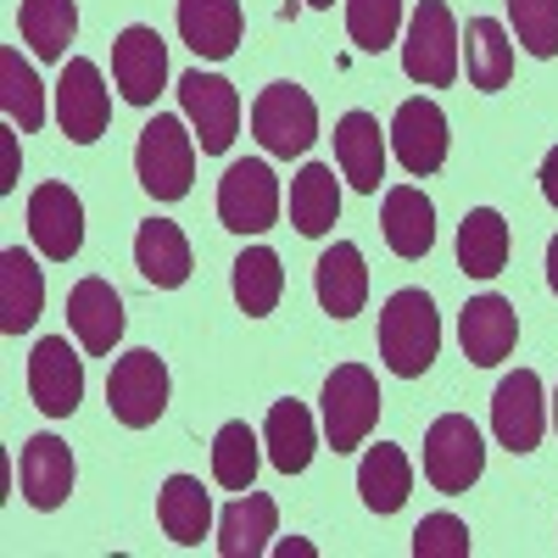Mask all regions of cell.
<instances>
[{"mask_svg": "<svg viewBox=\"0 0 558 558\" xmlns=\"http://www.w3.org/2000/svg\"><path fill=\"white\" fill-rule=\"evenodd\" d=\"M107 118H112V96L101 84V68L89 57H73L57 78V123L73 146H96L107 134Z\"/></svg>", "mask_w": 558, "mask_h": 558, "instance_id": "obj_10", "label": "cell"}, {"mask_svg": "<svg viewBox=\"0 0 558 558\" xmlns=\"http://www.w3.org/2000/svg\"><path fill=\"white\" fill-rule=\"evenodd\" d=\"M279 296H286V268H279V257L268 246H252L235 257V302L246 318H268L279 307Z\"/></svg>", "mask_w": 558, "mask_h": 558, "instance_id": "obj_33", "label": "cell"}, {"mask_svg": "<svg viewBox=\"0 0 558 558\" xmlns=\"http://www.w3.org/2000/svg\"><path fill=\"white\" fill-rule=\"evenodd\" d=\"M39 307H45V274H39V263L23 246H7V252H0V330H7V336L34 330Z\"/></svg>", "mask_w": 558, "mask_h": 558, "instance_id": "obj_23", "label": "cell"}, {"mask_svg": "<svg viewBox=\"0 0 558 558\" xmlns=\"http://www.w3.org/2000/svg\"><path fill=\"white\" fill-rule=\"evenodd\" d=\"M542 196H547V202L558 207V146H553V151L542 157Z\"/></svg>", "mask_w": 558, "mask_h": 558, "instance_id": "obj_39", "label": "cell"}, {"mask_svg": "<svg viewBox=\"0 0 558 558\" xmlns=\"http://www.w3.org/2000/svg\"><path fill=\"white\" fill-rule=\"evenodd\" d=\"M475 542H470V525H463L458 514H430L418 520L413 531V558H470Z\"/></svg>", "mask_w": 558, "mask_h": 558, "instance_id": "obj_38", "label": "cell"}, {"mask_svg": "<svg viewBox=\"0 0 558 558\" xmlns=\"http://www.w3.org/2000/svg\"><path fill=\"white\" fill-rule=\"evenodd\" d=\"M380 425V386L363 363H341L324 380V441L336 452H352L368 441V430Z\"/></svg>", "mask_w": 558, "mask_h": 558, "instance_id": "obj_4", "label": "cell"}, {"mask_svg": "<svg viewBox=\"0 0 558 558\" xmlns=\"http://www.w3.org/2000/svg\"><path fill=\"white\" fill-rule=\"evenodd\" d=\"M274 525H279L274 497H263V492H241V497L218 514V553H223V558H263Z\"/></svg>", "mask_w": 558, "mask_h": 558, "instance_id": "obj_25", "label": "cell"}, {"mask_svg": "<svg viewBox=\"0 0 558 558\" xmlns=\"http://www.w3.org/2000/svg\"><path fill=\"white\" fill-rule=\"evenodd\" d=\"M313 291H318V307L330 318H352L363 313L368 302V268H363V252L352 241H336L330 252L318 257L313 268Z\"/></svg>", "mask_w": 558, "mask_h": 558, "instance_id": "obj_20", "label": "cell"}, {"mask_svg": "<svg viewBox=\"0 0 558 558\" xmlns=\"http://www.w3.org/2000/svg\"><path fill=\"white\" fill-rule=\"evenodd\" d=\"M179 107H184V123L196 129V146L207 157H223L229 146H235L241 134V96L235 84L218 78V73H184L179 78Z\"/></svg>", "mask_w": 558, "mask_h": 558, "instance_id": "obj_8", "label": "cell"}, {"mask_svg": "<svg viewBox=\"0 0 558 558\" xmlns=\"http://www.w3.org/2000/svg\"><path fill=\"white\" fill-rule=\"evenodd\" d=\"M257 463H263L257 430L246 425V418H229V425L213 436V481H218L223 492H252Z\"/></svg>", "mask_w": 558, "mask_h": 558, "instance_id": "obj_34", "label": "cell"}, {"mask_svg": "<svg viewBox=\"0 0 558 558\" xmlns=\"http://www.w3.org/2000/svg\"><path fill=\"white\" fill-rule=\"evenodd\" d=\"M263 447H268V463L279 475H302L313 452H318V430H313V413L302 402H274L268 408V425H263Z\"/></svg>", "mask_w": 558, "mask_h": 558, "instance_id": "obj_26", "label": "cell"}, {"mask_svg": "<svg viewBox=\"0 0 558 558\" xmlns=\"http://www.w3.org/2000/svg\"><path fill=\"white\" fill-rule=\"evenodd\" d=\"M134 268L151 279L157 291H179L184 279H191V241H184V229L168 223V218H151V223H140V235H134Z\"/></svg>", "mask_w": 558, "mask_h": 558, "instance_id": "obj_22", "label": "cell"}, {"mask_svg": "<svg viewBox=\"0 0 558 558\" xmlns=\"http://www.w3.org/2000/svg\"><path fill=\"white\" fill-rule=\"evenodd\" d=\"M28 235L39 246V257L68 263L84 246V202L68 191V184H39L28 196Z\"/></svg>", "mask_w": 558, "mask_h": 558, "instance_id": "obj_15", "label": "cell"}, {"mask_svg": "<svg viewBox=\"0 0 558 558\" xmlns=\"http://www.w3.org/2000/svg\"><path fill=\"white\" fill-rule=\"evenodd\" d=\"M458 57H463V39H458V23L447 12V0H418L413 23H408V39H402L408 78L430 84V89H447L458 78Z\"/></svg>", "mask_w": 558, "mask_h": 558, "instance_id": "obj_3", "label": "cell"}, {"mask_svg": "<svg viewBox=\"0 0 558 558\" xmlns=\"http://www.w3.org/2000/svg\"><path fill=\"white\" fill-rule=\"evenodd\" d=\"M441 352V318L425 291H397L380 307V357L397 380H418Z\"/></svg>", "mask_w": 558, "mask_h": 558, "instance_id": "obj_1", "label": "cell"}, {"mask_svg": "<svg viewBox=\"0 0 558 558\" xmlns=\"http://www.w3.org/2000/svg\"><path fill=\"white\" fill-rule=\"evenodd\" d=\"M279 218V179L263 157L229 162V173L218 179V223L235 235H263Z\"/></svg>", "mask_w": 558, "mask_h": 558, "instance_id": "obj_9", "label": "cell"}, {"mask_svg": "<svg viewBox=\"0 0 558 558\" xmlns=\"http://www.w3.org/2000/svg\"><path fill=\"white\" fill-rule=\"evenodd\" d=\"M492 430L508 452H536L542 447V430H547V391H542V375L531 368H514L508 380H497L492 391Z\"/></svg>", "mask_w": 558, "mask_h": 558, "instance_id": "obj_11", "label": "cell"}, {"mask_svg": "<svg viewBox=\"0 0 558 558\" xmlns=\"http://www.w3.org/2000/svg\"><path fill=\"white\" fill-rule=\"evenodd\" d=\"M17 492H23L28 508H39V514L62 508L68 492H73V452H68V441L28 436L23 452H17Z\"/></svg>", "mask_w": 558, "mask_h": 558, "instance_id": "obj_16", "label": "cell"}, {"mask_svg": "<svg viewBox=\"0 0 558 558\" xmlns=\"http://www.w3.org/2000/svg\"><path fill=\"white\" fill-rule=\"evenodd\" d=\"M470 84L475 89H508L514 78V45H508V28L497 17H470Z\"/></svg>", "mask_w": 558, "mask_h": 558, "instance_id": "obj_32", "label": "cell"}, {"mask_svg": "<svg viewBox=\"0 0 558 558\" xmlns=\"http://www.w3.org/2000/svg\"><path fill=\"white\" fill-rule=\"evenodd\" d=\"M553 430H558V391H553Z\"/></svg>", "mask_w": 558, "mask_h": 558, "instance_id": "obj_43", "label": "cell"}, {"mask_svg": "<svg viewBox=\"0 0 558 558\" xmlns=\"http://www.w3.org/2000/svg\"><path fill=\"white\" fill-rule=\"evenodd\" d=\"M458 268L470 279H497L508 268V223L497 207H475L458 223Z\"/></svg>", "mask_w": 558, "mask_h": 558, "instance_id": "obj_30", "label": "cell"}, {"mask_svg": "<svg viewBox=\"0 0 558 558\" xmlns=\"http://www.w3.org/2000/svg\"><path fill=\"white\" fill-rule=\"evenodd\" d=\"M252 134H257V146L268 157H302L313 140H318V107L302 84H268L257 107H252Z\"/></svg>", "mask_w": 558, "mask_h": 558, "instance_id": "obj_5", "label": "cell"}, {"mask_svg": "<svg viewBox=\"0 0 558 558\" xmlns=\"http://www.w3.org/2000/svg\"><path fill=\"white\" fill-rule=\"evenodd\" d=\"M107 408L129 430L157 425V418L168 413V363L157 352H146V347L123 352L112 363V375H107Z\"/></svg>", "mask_w": 558, "mask_h": 558, "instance_id": "obj_6", "label": "cell"}, {"mask_svg": "<svg viewBox=\"0 0 558 558\" xmlns=\"http://www.w3.org/2000/svg\"><path fill=\"white\" fill-rule=\"evenodd\" d=\"M402 28V0H347V34L357 51H386Z\"/></svg>", "mask_w": 558, "mask_h": 558, "instance_id": "obj_36", "label": "cell"}, {"mask_svg": "<svg viewBox=\"0 0 558 558\" xmlns=\"http://www.w3.org/2000/svg\"><path fill=\"white\" fill-rule=\"evenodd\" d=\"M302 7H318L324 12V7H336V0H302Z\"/></svg>", "mask_w": 558, "mask_h": 558, "instance_id": "obj_42", "label": "cell"}, {"mask_svg": "<svg viewBox=\"0 0 558 558\" xmlns=\"http://www.w3.org/2000/svg\"><path fill=\"white\" fill-rule=\"evenodd\" d=\"M274 553H279V558H313V542H279Z\"/></svg>", "mask_w": 558, "mask_h": 558, "instance_id": "obj_40", "label": "cell"}, {"mask_svg": "<svg viewBox=\"0 0 558 558\" xmlns=\"http://www.w3.org/2000/svg\"><path fill=\"white\" fill-rule=\"evenodd\" d=\"M341 218V184H336V168H324V162H307L296 179H291V223H296V235L318 241V235H330Z\"/></svg>", "mask_w": 558, "mask_h": 558, "instance_id": "obj_29", "label": "cell"}, {"mask_svg": "<svg viewBox=\"0 0 558 558\" xmlns=\"http://www.w3.org/2000/svg\"><path fill=\"white\" fill-rule=\"evenodd\" d=\"M112 78H118L129 107H151L162 96V84H168V45H162V34L146 28V23L123 28L112 39Z\"/></svg>", "mask_w": 558, "mask_h": 558, "instance_id": "obj_12", "label": "cell"}, {"mask_svg": "<svg viewBox=\"0 0 558 558\" xmlns=\"http://www.w3.org/2000/svg\"><path fill=\"white\" fill-rule=\"evenodd\" d=\"M458 341H463V357L475 368H497L520 341V318H514V302L502 296H475L458 318Z\"/></svg>", "mask_w": 558, "mask_h": 558, "instance_id": "obj_17", "label": "cell"}, {"mask_svg": "<svg viewBox=\"0 0 558 558\" xmlns=\"http://www.w3.org/2000/svg\"><path fill=\"white\" fill-rule=\"evenodd\" d=\"M486 470V447L481 430L463 413H441L436 425L425 430V481L447 497H463Z\"/></svg>", "mask_w": 558, "mask_h": 558, "instance_id": "obj_7", "label": "cell"}, {"mask_svg": "<svg viewBox=\"0 0 558 558\" xmlns=\"http://www.w3.org/2000/svg\"><path fill=\"white\" fill-rule=\"evenodd\" d=\"M179 34L202 62H223L235 57V45L246 34L241 0H179Z\"/></svg>", "mask_w": 558, "mask_h": 558, "instance_id": "obj_19", "label": "cell"}, {"mask_svg": "<svg viewBox=\"0 0 558 558\" xmlns=\"http://www.w3.org/2000/svg\"><path fill=\"white\" fill-rule=\"evenodd\" d=\"M28 391L45 418H68L84 397V357L68 347V336H45L28 357Z\"/></svg>", "mask_w": 558, "mask_h": 558, "instance_id": "obj_13", "label": "cell"}, {"mask_svg": "<svg viewBox=\"0 0 558 558\" xmlns=\"http://www.w3.org/2000/svg\"><path fill=\"white\" fill-rule=\"evenodd\" d=\"M68 324L89 357H107L123 336V296L107 286V279H78L68 296Z\"/></svg>", "mask_w": 558, "mask_h": 558, "instance_id": "obj_18", "label": "cell"}, {"mask_svg": "<svg viewBox=\"0 0 558 558\" xmlns=\"http://www.w3.org/2000/svg\"><path fill=\"white\" fill-rule=\"evenodd\" d=\"M357 492H363L368 514H397V508L408 502V492H413V463H408V452L391 447V441L368 447L363 463H357Z\"/></svg>", "mask_w": 558, "mask_h": 558, "instance_id": "obj_27", "label": "cell"}, {"mask_svg": "<svg viewBox=\"0 0 558 558\" xmlns=\"http://www.w3.org/2000/svg\"><path fill=\"white\" fill-rule=\"evenodd\" d=\"M0 107H7V118L23 134H34L45 123V89H39L34 68L23 62V51H12V45L0 51Z\"/></svg>", "mask_w": 558, "mask_h": 558, "instance_id": "obj_35", "label": "cell"}, {"mask_svg": "<svg viewBox=\"0 0 558 558\" xmlns=\"http://www.w3.org/2000/svg\"><path fill=\"white\" fill-rule=\"evenodd\" d=\"M391 151L413 179H430L447 162V112L425 96H413L391 118Z\"/></svg>", "mask_w": 558, "mask_h": 558, "instance_id": "obj_14", "label": "cell"}, {"mask_svg": "<svg viewBox=\"0 0 558 558\" xmlns=\"http://www.w3.org/2000/svg\"><path fill=\"white\" fill-rule=\"evenodd\" d=\"M134 173H140V184H146L157 202H184V196H191V179H196V134L184 129V118L157 112L146 129H140Z\"/></svg>", "mask_w": 558, "mask_h": 558, "instance_id": "obj_2", "label": "cell"}, {"mask_svg": "<svg viewBox=\"0 0 558 558\" xmlns=\"http://www.w3.org/2000/svg\"><path fill=\"white\" fill-rule=\"evenodd\" d=\"M17 28H23L28 51L39 62H62L73 34H78V7H73V0H23V7H17Z\"/></svg>", "mask_w": 558, "mask_h": 558, "instance_id": "obj_31", "label": "cell"}, {"mask_svg": "<svg viewBox=\"0 0 558 558\" xmlns=\"http://www.w3.org/2000/svg\"><path fill=\"white\" fill-rule=\"evenodd\" d=\"M547 286L558 291V235H553V246H547Z\"/></svg>", "mask_w": 558, "mask_h": 558, "instance_id": "obj_41", "label": "cell"}, {"mask_svg": "<svg viewBox=\"0 0 558 558\" xmlns=\"http://www.w3.org/2000/svg\"><path fill=\"white\" fill-rule=\"evenodd\" d=\"M157 525H162L179 547H202V536L213 531V497L202 492L196 475H168V481H162Z\"/></svg>", "mask_w": 558, "mask_h": 558, "instance_id": "obj_28", "label": "cell"}, {"mask_svg": "<svg viewBox=\"0 0 558 558\" xmlns=\"http://www.w3.org/2000/svg\"><path fill=\"white\" fill-rule=\"evenodd\" d=\"M336 162H341L352 191H363V196L380 191V179H386V140H380V123L368 112H347L336 123Z\"/></svg>", "mask_w": 558, "mask_h": 558, "instance_id": "obj_21", "label": "cell"}, {"mask_svg": "<svg viewBox=\"0 0 558 558\" xmlns=\"http://www.w3.org/2000/svg\"><path fill=\"white\" fill-rule=\"evenodd\" d=\"M380 223H386V246L408 263L436 246V207L425 202V191H413V184H391Z\"/></svg>", "mask_w": 558, "mask_h": 558, "instance_id": "obj_24", "label": "cell"}, {"mask_svg": "<svg viewBox=\"0 0 558 558\" xmlns=\"http://www.w3.org/2000/svg\"><path fill=\"white\" fill-rule=\"evenodd\" d=\"M508 17H514V34L531 57H558V0H508Z\"/></svg>", "mask_w": 558, "mask_h": 558, "instance_id": "obj_37", "label": "cell"}]
</instances>
